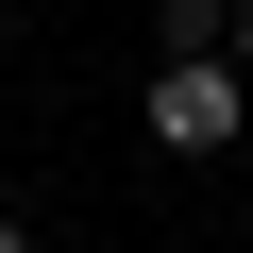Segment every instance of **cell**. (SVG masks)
Returning <instances> with one entry per match:
<instances>
[{"label": "cell", "instance_id": "6da1fadb", "mask_svg": "<svg viewBox=\"0 0 253 253\" xmlns=\"http://www.w3.org/2000/svg\"><path fill=\"white\" fill-rule=\"evenodd\" d=\"M135 135L203 169V152H236V135H253V84H236L219 51H152V68H135Z\"/></svg>", "mask_w": 253, "mask_h": 253}, {"label": "cell", "instance_id": "7a4b0ae2", "mask_svg": "<svg viewBox=\"0 0 253 253\" xmlns=\"http://www.w3.org/2000/svg\"><path fill=\"white\" fill-rule=\"evenodd\" d=\"M152 51H219V0H152Z\"/></svg>", "mask_w": 253, "mask_h": 253}, {"label": "cell", "instance_id": "3957f363", "mask_svg": "<svg viewBox=\"0 0 253 253\" xmlns=\"http://www.w3.org/2000/svg\"><path fill=\"white\" fill-rule=\"evenodd\" d=\"M219 68H236V84H253V0H219Z\"/></svg>", "mask_w": 253, "mask_h": 253}, {"label": "cell", "instance_id": "277c9868", "mask_svg": "<svg viewBox=\"0 0 253 253\" xmlns=\"http://www.w3.org/2000/svg\"><path fill=\"white\" fill-rule=\"evenodd\" d=\"M0 253H51V236H34V219H0Z\"/></svg>", "mask_w": 253, "mask_h": 253}]
</instances>
